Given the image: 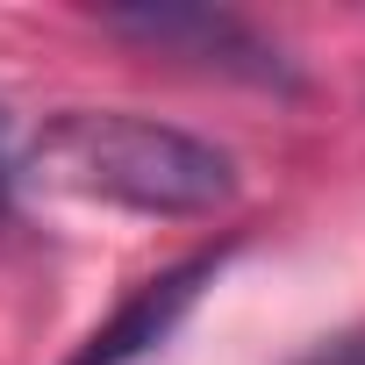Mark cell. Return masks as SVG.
Segmentation results:
<instances>
[{
  "label": "cell",
  "mask_w": 365,
  "mask_h": 365,
  "mask_svg": "<svg viewBox=\"0 0 365 365\" xmlns=\"http://www.w3.org/2000/svg\"><path fill=\"white\" fill-rule=\"evenodd\" d=\"M29 172L58 194L136 208V215H215L237 194V165L194 129L129 108H65L36 129Z\"/></svg>",
  "instance_id": "6da1fadb"
},
{
  "label": "cell",
  "mask_w": 365,
  "mask_h": 365,
  "mask_svg": "<svg viewBox=\"0 0 365 365\" xmlns=\"http://www.w3.org/2000/svg\"><path fill=\"white\" fill-rule=\"evenodd\" d=\"M93 22L136 51L179 58V65L215 72V79H244V86H272V93L301 86L294 58L265 29H251L230 8H208V0H129V8H93Z\"/></svg>",
  "instance_id": "7a4b0ae2"
},
{
  "label": "cell",
  "mask_w": 365,
  "mask_h": 365,
  "mask_svg": "<svg viewBox=\"0 0 365 365\" xmlns=\"http://www.w3.org/2000/svg\"><path fill=\"white\" fill-rule=\"evenodd\" d=\"M222 272V251H194V258H179V265H165V272H150L65 365H136V358H150L158 344H172V329L194 315V301H201V287Z\"/></svg>",
  "instance_id": "3957f363"
},
{
  "label": "cell",
  "mask_w": 365,
  "mask_h": 365,
  "mask_svg": "<svg viewBox=\"0 0 365 365\" xmlns=\"http://www.w3.org/2000/svg\"><path fill=\"white\" fill-rule=\"evenodd\" d=\"M15 179H22V165H15V143H8V115H0V215L15 201Z\"/></svg>",
  "instance_id": "277c9868"
},
{
  "label": "cell",
  "mask_w": 365,
  "mask_h": 365,
  "mask_svg": "<svg viewBox=\"0 0 365 365\" xmlns=\"http://www.w3.org/2000/svg\"><path fill=\"white\" fill-rule=\"evenodd\" d=\"M301 365H365V336H344V344H322L315 358H301Z\"/></svg>",
  "instance_id": "5b68a950"
}]
</instances>
